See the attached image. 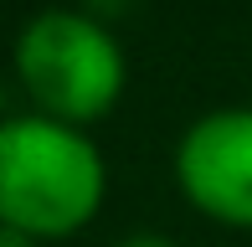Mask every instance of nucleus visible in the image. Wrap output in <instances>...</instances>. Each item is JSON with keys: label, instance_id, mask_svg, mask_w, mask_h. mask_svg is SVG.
<instances>
[{"label": "nucleus", "instance_id": "f257e3e1", "mask_svg": "<svg viewBox=\"0 0 252 247\" xmlns=\"http://www.w3.org/2000/svg\"><path fill=\"white\" fill-rule=\"evenodd\" d=\"M108 165L77 124L47 114L0 119V232L57 242L98 216Z\"/></svg>", "mask_w": 252, "mask_h": 247}, {"label": "nucleus", "instance_id": "423d86ee", "mask_svg": "<svg viewBox=\"0 0 252 247\" xmlns=\"http://www.w3.org/2000/svg\"><path fill=\"white\" fill-rule=\"evenodd\" d=\"M0 247H5V232H0Z\"/></svg>", "mask_w": 252, "mask_h": 247}, {"label": "nucleus", "instance_id": "f03ea898", "mask_svg": "<svg viewBox=\"0 0 252 247\" xmlns=\"http://www.w3.org/2000/svg\"><path fill=\"white\" fill-rule=\"evenodd\" d=\"M10 62H16V77L31 93V103L47 119L77 124V129L108 114L129 77L119 36L103 21L67 5L36 10L16 31Z\"/></svg>", "mask_w": 252, "mask_h": 247}, {"label": "nucleus", "instance_id": "7ed1b4c3", "mask_svg": "<svg viewBox=\"0 0 252 247\" xmlns=\"http://www.w3.org/2000/svg\"><path fill=\"white\" fill-rule=\"evenodd\" d=\"M175 185L201 216L252 227V103L206 108L175 139Z\"/></svg>", "mask_w": 252, "mask_h": 247}, {"label": "nucleus", "instance_id": "20e7f679", "mask_svg": "<svg viewBox=\"0 0 252 247\" xmlns=\"http://www.w3.org/2000/svg\"><path fill=\"white\" fill-rule=\"evenodd\" d=\"M119 247H175V242H170L165 232H129Z\"/></svg>", "mask_w": 252, "mask_h": 247}, {"label": "nucleus", "instance_id": "39448f33", "mask_svg": "<svg viewBox=\"0 0 252 247\" xmlns=\"http://www.w3.org/2000/svg\"><path fill=\"white\" fill-rule=\"evenodd\" d=\"M5 247H41V242H21V237H5Z\"/></svg>", "mask_w": 252, "mask_h": 247}]
</instances>
